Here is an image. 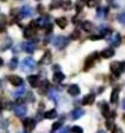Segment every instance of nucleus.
<instances>
[{"label":"nucleus","mask_w":125,"mask_h":133,"mask_svg":"<svg viewBox=\"0 0 125 133\" xmlns=\"http://www.w3.org/2000/svg\"><path fill=\"white\" fill-rule=\"evenodd\" d=\"M68 43H69V40H68L65 36H56L53 41L54 47H55L56 49H58V50L65 48V47L68 46Z\"/></svg>","instance_id":"f257e3e1"},{"label":"nucleus","mask_w":125,"mask_h":133,"mask_svg":"<svg viewBox=\"0 0 125 133\" xmlns=\"http://www.w3.org/2000/svg\"><path fill=\"white\" fill-rule=\"evenodd\" d=\"M36 65V62L33 57H26L25 60L21 62V68L23 70H29V69H33L34 66Z\"/></svg>","instance_id":"f03ea898"},{"label":"nucleus","mask_w":125,"mask_h":133,"mask_svg":"<svg viewBox=\"0 0 125 133\" xmlns=\"http://www.w3.org/2000/svg\"><path fill=\"white\" fill-rule=\"evenodd\" d=\"M110 44H112L114 47H118L122 43V36L119 33H111L109 37Z\"/></svg>","instance_id":"7ed1b4c3"},{"label":"nucleus","mask_w":125,"mask_h":133,"mask_svg":"<svg viewBox=\"0 0 125 133\" xmlns=\"http://www.w3.org/2000/svg\"><path fill=\"white\" fill-rule=\"evenodd\" d=\"M35 125H36V122H35L33 118H25V119H23V127H25L26 132L33 131Z\"/></svg>","instance_id":"20e7f679"},{"label":"nucleus","mask_w":125,"mask_h":133,"mask_svg":"<svg viewBox=\"0 0 125 133\" xmlns=\"http://www.w3.org/2000/svg\"><path fill=\"white\" fill-rule=\"evenodd\" d=\"M96 57H97V54H91L90 56H88V57L85 58V62H84V70H89L90 68H93Z\"/></svg>","instance_id":"39448f33"},{"label":"nucleus","mask_w":125,"mask_h":133,"mask_svg":"<svg viewBox=\"0 0 125 133\" xmlns=\"http://www.w3.org/2000/svg\"><path fill=\"white\" fill-rule=\"evenodd\" d=\"M35 23H36V26L39 28H43V27H46V26H48L49 25V15L40 16V18L35 21Z\"/></svg>","instance_id":"423d86ee"},{"label":"nucleus","mask_w":125,"mask_h":133,"mask_svg":"<svg viewBox=\"0 0 125 133\" xmlns=\"http://www.w3.org/2000/svg\"><path fill=\"white\" fill-rule=\"evenodd\" d=\"M8 81H9V83H11L12 85H14V87L22 85V83H23V79L20 77V76H18V75H11V76H8Z\"/></svg>","instance_id":"0eeeda50"},{"label":"nucleus","mask_w":125,"mask_h":133,"mask_svg":"<svg viewBox=\"0 0 125 133\" xmlns=\"http://www.w3.org/2000/svg\"><path fill=\"white\" fill-rule=\"evenodd\" d=\"M35 48H36V44H35V42H33V41H28V42L22 43V49L26 51V53L32 54L33 51L35 50Z\"/></svg>","instance_id":"6e6552de"},{"label":"nucleus","mask_w":125,"mask_h":133,"mask_svg":"<svg viewBox=\"0 0 125 133\" xmlns=\"http://www.w3.org/2000/svg\"><path fill=\"white\" fill-rule=\"evenodd\" d=\"M20 13H21V18H29V16L33 15L34 11H33V8L30 6L26 5V6H23L22 8H21Z\"/></svg>","instance_id":"1a4fd4ad"},{"label":"nucleus","mask_w":125,"mask_h":133,"mask_svg":"<svg viewBox=\"0 0 125 133\" xmlns=\"http://www.w3.org/2000/svg\"><path fill=\"white\" fill-rule=\"evenodd\" d=\"M110 69H111V72L114 74L116 77H119V75H121V62H112L111 64H110Z\"/></svg>","instance_id":"9d476101"},{"label":"nucleus","mask_w":125,"mask_h":133,"mask_svg":"<svg viewBox=\"0 0 125 133\" xmlns=\"http://www.w3.org/2000/svg\"><path fill=\"white\" fill-rule=\"evenodd\" d=\"M14 112H15V115L18 117H25L26 113H27V109H26L25 105L20 104V105L14 106Z\"/></svg>","instance_id":"9b49d317"},{"label":"nucleus","mask_w":125,"mask_h":133,"mask_svg":"<svg viewBox=\"0 0 125 133\" xmlns=\"http://www.w3.org/2000/svg\"><path fill=\"white\" fill-rule=\"evenodd\" d=\"M108 12H109L108 7H105V6H101V7H98V8H97V13H96V15H97V19H100V20L104 19L105 16H107Z\"/></svg>","instance_id":"f8f14e48"},{"label":"nucleus","mask_w":125,"mask_h":133,"mask_svg":"<svg viewBox=\"0 0 125 133\" xmlns=\"http://www.w3.org/2000/svg\"><path fill=\"white\" fill-rule=\"evenodd\" d=\"M80 92H81V90H80V87L77 84H71L69 85V88H68V94L70 95V96H78Z\"/></svg>","instance_id":"ddd939ff"},{"label":"nucleus","mask_w":125,"mask_h":133,"mask_svg":"<svg viewBox=\"0 0 125 133\" xmlns=\"http://www.w3.org/2000/svg\"><path fill=\"white\" fill-rule=\"evenodd\" d=\"M51 62V53L50 50H46L43 54V56L41 57V60H40V63H42V64H48V63Z\"/></svg>","instance_id":"4468645a"},{"label":"nucleus","mask_w":125,"mask_h":133,"mask_svg":"<svg viewBox=\"0 0 125 133\" xmlns=\"http://www.w3.org/2000/svg\"><path fill=\"white\" fill-rule=\"evenodd\" d=\"M28 83L30 84V87H32V88L39 87V83H40L39 76H37V75H30V76H28Z\"/></svg>","instance_id":"2eb2a0df"},{"label":"nucleus","mask_w":125,"mask_h":133,"mask_svg":"<svg viewBox=\"0 0 125 133\" xmlns=\"http://www.w3.org/2000/svg\"><path fill=\"white\" fill-rule=\"evenodd\" d=\"M95 101V94H89L87 96L83 97V101H82V104L83 105H91Z\"/></svg>","instance_id":"dca6fc26"},{"label":"nucleus","mask_w":125,"mask_h":133,"mask_svg":"<svg viewBox=\"0 0 125 133\" xmlns=\"http://www.w3.org/2000/svg\"><path fill=\"white\" fill-rule=\"evenodd\" d=\"M35 30H36V27H33V26H28L27 28L25 29V32H23V36L27 39V37H33L35 34Z\"/></svg>","instance_id":"f3484780"},{"label":"nucleus","mask_w":125,"mask_h":133,"mask_svg":"<svg viewBox=\"0 0 125 133\" xmlns=\"http://www.w3.org/2000/svg\"><path fill=\"white\" fill-rule=\"evenodd\" d=\"M64 78H65L64 74L61 72V71H56V72L53 75V81L55 83H57V84L62 83V81H64Z\"/></svg>","instance_id":"a211bd4d"},{"label":"nucleus","mask_w":125,"mask_h":133,"mask_svg":"<svg viewBox=\"0 0 125 133\" xmlns=\"http://www.w3.org/2000/svg\"><path fill=\"white\" fill-rule=\"evenodd\" d=\"M114 55H115L114 48H105L104 50H102V53H101V56H102L103 58H110Z\"/></svg>","instance_id":"6ab92c4d"},{"label":"nucleus","mask_w":125,"mask_h":133,"mask_svg":"<svg viewBox=\"0 0 125 133\" xmlns=\"http://www.w3.org/2000/svg\"><path fill=\"white\" fill-rule=\"evenodd\" d=\"M83 115H84V111L80 108H76L71 111V118L73 119H80Z\"/></svg>","instance_id":"aec40b11"},{"label":"nucleus","mask_w":125,"mask_h":133,"mask_svg":"<svg viewBox=\"0 0 125 133\" xmlns=\"http://www.w3.org/2000/svg\"><path fill=\"white\" fill-rule=\"evenodd\" d=\"M118 98H119V89H114L111 92V96H110V102L112 104H116L118 102Z\"/></svg>","instance_id":"412c9836"},{"label":"nucleus","mask_w":125,"mask_h":133,"mask_svg":"<svg viewBox=\"0 0 125 133\" xmlns=\"http://www.w3.org/2000/svg\"><path fill=\"white\" fill-rule=\"evenodd\" d=\"M67 23H68V21L64 16H61V18L56 19V25H57L61 29H64V28L67 27Z\"/></svg>","instance_id":"4be33fe9"},{"label":"nucleus","mask_w":125,"mask_h":133,"mask_svg":"<svg viewBox=\"0 0 125 133\" xmlns=\"http://www.w3.org/2000/svg\"><path fill=\"white\" fill-rule=\"evenodd\" d=\"M56 117H57V111L55 109H51L44 113V118H47V119H55Z\"/></svg>","instance_id":"5701e85b"},{"label":"nucleus","mask_w":125,"mask_h":133,"mask_svg":"<svg viewBox=\"0 0 125 133\" xmlns=\"http://www.w3.org/2000/svg\"><path fill=\"white\" fill-rule=\"evenodd\" d=\"M11 47H12V39L6 37V40L2 42L1 47H0V50H7V49H9Z\"/></svg>","instance_id":"b1692460"},{"label":"nucleus","mask_w":125,"mask_h":133,"mask_svg":"<svg viewBox=\"0 0 125 133\" xmlns=\"http://www.w3.org/2000/svg\"><path fill=\"white\" fill-rule=\"evenodd\" d=\"M84 5H85V0H77V1L75 2V11H76L77 13H81Z\"/></svg>","instance_id":"393cba45"},{"label":"nucleus","mask_w":125,"mask_h":133,"mask_svg":"<svg viewBox=\"0 0 125 133\" xmlns=\"http://www.w3.org/2000/svg\"><path fill=\"white\" fill-rule=\"evenodd\" d=\"M82 29L87 33H90L91 30H93V23H91L90 21H84V22H82Z\"/></svg>","instance_id":"a878e982"},{"label":"nucleus","mask_w":125,"mask_h":133,"mask_svg":"<svg viewBox=\"0 0 125 133\" xmlns=\"http://www.w3.org/2000/svg\"><path fill=\"white\" fill-rule=\"evenodd\" d=\"M47 88H48V81L47 79H43L42 81V83H41V85H40V94H46V91H47Z\"/></svg>","instance_id":"bb28decb"},{"label":"nucleus","mask_w":125,"mask_h":133,"mask_svg":"<svg viewBox=\"0 0 125 133\" xmlns=\"http://www.w3.org/2000/svg\"><path fill=\"white\" fill-rule=\"evenodd\" d=\"M18 64H19V60L16 57H13L11 60V62H9L8 66H9V69H12V70H13V69H15L16 66H18Z\"/></svg>","instance_id":"cd10ccee"},{"label":"nucleus","mask_w":125,"mask_h":133,"mask_svg":"<svg viewBox=\"0 0 125 133\" xmlns=\"http://www.w3.org/2000/svg\"><path fill=\"white\" fill-rule=\"evenodd\" d=\"M61 5H62V0H54V1L50 4V8H51V9L58 8Z\"/></svg>","instance_id":"c85d7f7f"},{"label":"nucleus","mask_w":125,"mask_h":133,"mask_svg":"<svg viewBox=\"0 0 125 133\" xmlns=\"http://www.w3.org/2000/svg\"><path fill=\"white\" fill-rule=\"evenodd\" d=\"M49 97H50V99L51 101H54V102L58 101V95L56 94V91H54V90H51V91L49 92Z\"/></svg>","instance_id":"c756f323"},{"label":"nucleus","mask_w":125,"mask_h":133,"mask_svg":"<svg viewBox=\"0 0 125 133\" xmlns=\"http://www.w3.org/2000/svg\"><path fill=\"white\" fill-rule=\"evenodd\" d=\"M98 2H100V0H87L85 4L88 5V7H95L98 5Z\"/></svg>","instance_id":"7c9ffc66"},{"label":"nucleus","mask_w":125,"mask_h":133,"mask_svg":"<svg viewBox=\"0 0 125 133\" xmlns=\"http://www.w3.org/2000/svg\"><path fill=\"white\" fill-rule=\"evenodd\" d=\"M25 92H26V88L23 87V85H21V88H20V89H18V91H15V92H14V96H15V97L21 96V95H22V94H25Z\"/></svg>","instance_id":"2f4dec72"},{"label":"nucleus","mask_w":125,"mask_h":133,"mask_svg":"<svg viewBox=\"0 0 125 133\" xmlns=\"http://www.w3.org/2000/svg\"><path fill=\"white\" fill-rule=\"evenodd\" d=\"M80 36H81L80 32H78V30H75V32L71 33V35H70V39H71V40H77V39H80Z\"/></svg>","instance_id":"473e14b6"},{"label":"nucleus","mask_w":125,"mask_h":133,"mask_svg":"<svg viewBox=\"0 0 125 133\" xmlns=\"http://www.w3.org/2000/svg\"><path fill=\"white\" fill-rule=\"evenodd\" d=\"M117 20L122 23V25L125 26V13H121L118 16H117Z\"/></svg>","instance_id":"72a5a7b5"},{"label":"nucleus","mask_w":125,"mask_h":133,"mask_svg":"<svg viewBox=\"0 0 125 133\" xmlns=\"http://www.w3.org/2000/svg\"><path fill=\"white\" fill-rule=\"evenodd\" d=\"M73 7V2L71 1H67V2H63V8L67 9V11H69V9H71Z\"/></svg>","instance_id":"f704fd0d"},{"label":"nucleus","mask_w":125,"mask_h":133,"mask_svg":"<svg viewBox=\"0 0 125 133\" xmlns=\"http://www.w3.org/2000/svg\"><path fill=\"white\" fill-rule=\"evenodd\" d=\"M73 133H83V129L81 126H73Z\"/></svg>","instance_id":"c9c22d12"},{"label":"nucleus","mask_w":125,"mask_h":133,"mask_svg":"<svg viewBox=\"0 0 125 133\" xmlns=\"http://www.w3.org/2000/svg\"><path fill=\"white\" fill-rule=\"evenodd\" d=\"M105 126H107V129H109V130H112L115 127L112 120H107V123H105Z\"/></svg>","instance_id":"e433bc0d"},{"label":"nucleus","mask_w":125,"mask_h":133,"mask_svg":"<svg viewBox=\"0 0 125 133\" xmlns=\"http://www.w3.org/2000/svg\"><path fill=\"white\" fill-rule=\"evenodd\" d=\"M103 37H105L103 34H101V35H91L90 40H93V41H94V40H100V39H103Z\"/></svg>","instance_id":"4c0bfd02"},{"label":"nucleus","mask_w":125,"mask_h":133,"mask_svg":"<svg viewBox=\"0 0 125 133\" xmlns=\"http://www.w3.org/2000/svg\"><path fill=\"white\" fill-rule=\"evenodd\" d=\"M111 133H123V131H122V129H121V127H118V126H115L114 129L111 130Z\"/></svg>","instance_id":"58836bf2"},{"label":"nucleus","mask_w":125,"mask_h":133,"mask_svg":"<svg viewBox=\"0 0 125 133\" xmlns=\"http://www.w3.org/2000/svg\"><path fill=\"white\" fill-rule=\"evenodd\" d=\"M60 133H71V130H70V127L65 126V127H63V129L61 130Z\"/></svg>","instance_id":"ea45409f"},{"label":"nucleus","mask_w":125,"mask_h":133,"mask_svg":"<svg viewBox=\"0 0 125 133\" xmlns=\"http://www.w3.org/2000/svg\"><path fill=\"white\" fill-rule=\"evenodd\" d=\"M60 126H61V122H56V123H54V124H53V130L55 131V130L60 129Z\"/></svg>","instance_id":"a19ab883"},{"label":"nucleus","mask_w":125,"mask_h":133,"mask_svg":"<svg viewBox=\"0 0 125 133\" xmlns=\"http://www.w3.org/2000/svg\"><path fill=\"white\" fill-rule=\"evenodd\" d=\"M47 27H48V28H46V34H49V33L51 32V29H53V26H51L50 23H49V25L47 26Z\"/></svg>","instance_id":"79ce46f5"},{"label":"nucleus","mask_w":125,"mask_h":133,"mask_svg":"<svg viewBox=\"0 0 125 133\" xmlns=\"http://www.w3.org/2000/svg\"><path fill=\"white\" fill-rule=\"evenodd\" d=\"M121 72H125V61L121 62Z\"/></svg>","instance_id":"37998d69"},{"label":"nucleus","mask_w":125,"mask_h":133,"mask_svg":"<svg viewBox=\"0 0 125 133\" xmlns=\"http://www.w3.org/2000/svg\"><path fill=\"white\" fill-rule=\"evenodd\" d=\"M37 11H39L40 13H43V5H39V6H37Z\"/></svg>","instance_id":"c03bdc74"},{"label":"nucleus","mask_w":125,"mask_h":133,"mask_svg":"<svg viewBox=\"0 0 125 133\" xmlns=\"http://www.w3.org/2000/svg\"><path fill=\"white\" fill-rule=\"evenodd\" d=\"M2 65H4V60H2V58L0 57V68H1Z\"/></svg>","instance_id":"a18cd8bd"},{"label":"nucleus","mask_w":125,"mask_h":133,"mask_svg":"<svg viewBox=\"0 0 125 133\" xmlns=\"http://www.w3.org/2000/svg\"><path fill=\"white\" fill-rule=\"evenodd\" d=\"M2 30H5V27H4V26H0V32H2Z\"/></svg>","instance_id":"49530a36"},{"label":"nucleus","mask_w":125,"mask_h":133,"mask_svg":"<svg viewBox=\"0 0 125 133\" xmlns=\"http://www.w3.org/2000/svg\"><path fill=\"white\" fill-rule=\"evenodd\" d=\"M96 133H105V131H103V130H100V131L96 132Z\"/></svg>","instance_id":"de8ad7c7"},{"label":"nucleus","mask_w":125,"mask_h":133,"mask_svg":"<svg viewBox=\"0 0 125 133\" xmlns=\"http://www.w3.org/2000/svg\"><path fill=\"white\" fill-rule=\"evenodd\" d=\"M122 105H123V109H124V110H125V99H124V101H123V104H122Z\"/></svg>","instance_id":"09e8293b"},{"label":"nucleus","mask_w":125,"mask_h":133,"mask_svg":"<svg viewBox=\"0 0 125 133\" xmlns=\"http://www.w3.org/2000/svg\"><path fill=\"white\" fill-rule=\"evenodd\" d=\"M123 118H124V122H125V115H124V116H123Z\"/></svg>","instance_id":"8fccbe9b"},{"label":"nucleus","mask_w":125,"mask_h":133,"mask_svg":"<svg viewBox=\"0 0 125 133\" xmlns=\"http://www.w3.org/2000/svg\"><path fill=\"white\" fill-rule=\"evenodd\" d=\"M1 1H6V0H1Z\"/></svg>","instance_id":"3c124183"},{"label":"nucleus","mask_w":125,"mask_h":133,"mask_svg":"<svg viewBox=\"0 0 125 133\" xmlns=\"http://www.w3.org/2000/svg\"><path fill=\"white\" fill-rule=\"evenodd\" d=\"M36 1H40V0H36Z\"/></svg>","instance_id":"603ef678"}]
</instances>
